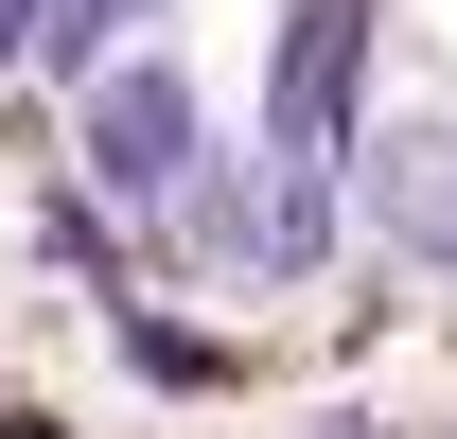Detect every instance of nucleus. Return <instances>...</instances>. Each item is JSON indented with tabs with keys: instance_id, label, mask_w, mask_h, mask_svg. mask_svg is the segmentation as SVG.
<instances>
[{
	"instance_id": "f257e3e1",
	"label": "nucleus",
	"mask_w": 457,
	"mask_h": 439,
	"mask_svg": "<svg viewBox=\"0 0 457 439\" xmlns=\"http://www.w3.org/2000/svg\"><path fill=\"white\" fill-rule=\"evenodd\" d=\"M352 54H370V0H299L282 88H264V123H282V194H335V159H352Z\"/></svg>"
},
{
	"instance_id": "f03ea898",
	"label": "nucleus",
	"mask_w": 457,
	"mask_h": 439,
	"mask_svg": "<svg viewBox=\"0 0 457 439\" xmlns=\"http://www.w3.org/2000/svg\"><path fill=\"white\" fill-rule=\"evenodd\" d=\"M88 176L106 194H176L194 176V70L176 54H106L88 70Z\"/></svg>"
},
{
	"instance_id": "7ed1b4c3",
	"label": "nucleus",
	"mask_w": 457,
	"mask_h": 439,
	"mask_svg": "<svg viewBox=\"0 0 457 439\" xmlns=\"http://www.w3.org/2000/svg\"><path fill=\"white\" fill-rule=\"evenodd\" d=\"M123 352H141V386H212V369H228V352H212V334H194V317H141V334H123Z\"/></svg>"
},
{
	"instance_id": "20e7f679",
	"label": "nucleus",
	"mask_w": 457,
	"mask_h": 439,
	"mask_svg": "<svg viewBox=\"0 0 457 439\" xmlns=\"http://www.w3.org/2000/svg\"><path fill=\"white\" fill-rule=\"evenodd\" d=\"M422 176H440V194H457V141H422ZM440 246H457V211H440Z\"/></svg>"
},
{
	"instance_id": "39448f33",
	"label": "nucleus",
	"mask_w": 457,
	"mask_h": 439,
	"mask_svg": "<svg viewBox=\"0 0 457 439\" xmlns=\"http://www.w3.org/2000/svg\"><path fill=\"white\" fill-rule=\"evenodd\" d=\"M18 18H36V36H54V0H0V36H18Z\"/></svg>"
}]
</instances>
